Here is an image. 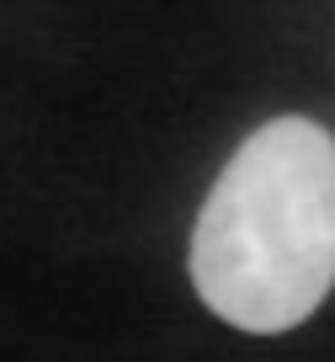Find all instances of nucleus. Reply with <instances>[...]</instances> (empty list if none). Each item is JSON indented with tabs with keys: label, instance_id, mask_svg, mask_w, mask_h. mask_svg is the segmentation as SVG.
<instances>
[{
	"label": "nucleus",
	"instance_id": "nucleus-1",
	"mask_svg": "<svg viewBox=\"0 0 335 362\" xmlns=\"http://www.w3.org/2000/svg\"><path fill=\"white\" fill-rule=\"evenodd\" d=\"M192 288L250 336L293 330L335 288V134L271 117L218 170L192 229Z\"/></svg>",
	"mask_w": 335,
	"mask_h": 362
}]
</instances>
